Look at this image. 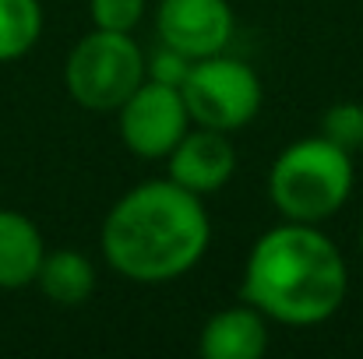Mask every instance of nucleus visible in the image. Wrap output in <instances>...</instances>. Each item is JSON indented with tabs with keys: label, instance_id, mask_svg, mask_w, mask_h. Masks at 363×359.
I'll use <instances>...</instances> for the list:
<instances>
[{
	"label": "nucleus",
	"instance_id": "f8f14e48",
	"mask_svg": "<svg viewBox=\"0 0 363 359\" xmlns=\"http://www.w3.org/2000/svg\"><path fill=\"white\" fill-rule=\"evenodd\" d=\"M43 35V4L39 0H0V64H14Z\"/></svg>",
	"mask_w": 363,
	"mask_h": 359
},
{
	"label": "nucleus",
	"instance_id": "ddd939ff",
	"mask_svg": "<svg viewBox=\"0 0 363 359\" xmlns=\"http://www.w3.org/2000/svg\"><path fill=\"white\" fill-rule=\"evenodd\" d=\"M321 134L332 144L346 148L350 155L360 152L363 148V106L360 103H335V106H328L325 117H321Z\"/></svg>",
	"mask_w": 363,
	"mask_h": 359
},
{
	"label": "nucleus",
	"instance_id": "9d476101",
	"mask_svg": "<svg viewBox=\"0 0 363 359\" xmlns=\"http://www.w3.org/2000/svg\"><path fill=\"white\" fill-rule=\"evenodd\" d=\"M43 257L46 243L39 226L14 208H0V289L35 285Z\"/></svg>",
	"mask_w": 363,
	"mask_h": 359
},
{
	"label": "nucleus",
	"instance_id": "6e6552de",
	"mask_svg": "<svg viewBox=\"0 0 363 359\" xmlns=\"http://www.w3.org/2000/svg\"><path fill=\"white\" fill-rule=\"evenodd\" d=\"M166 159H169V180L198 198L223 190L237 169V152L230 137L223 130L198 127V123L177 141V148Z\"/></svg>",
	"mask_w": 363,
	"mask_h": 359
},
{
	"label": "nucleus",
	"instance_id": "2eb2a0df",
	"mask_svg": "<svg viewBox=\"0 0 363 359\" xmlns=\"http://www.w3.org/2000/svg\"><path fill=\"white\" fill-rule=\"evenodd\" d=\"M191 57H184L180 50H173V46H159L152 57H145V78L148 81H159V85H173V89H180L184 85V78H187V71H191Z\"/></svg>",
	"mask_w": 363,
	"mask_h": 359
},
{
	"label": "nucleus",
	"instance_id": "39448f33",
	"mask_svg": "<svg viewBox=\"0 0 363 359\" xmlns=\"http://www.w3.org/2000/svg\"><path fill=\"white\" fill-rule=\"evenodd\" d=\"M180 96L187 103L191 123L212 127L223 134L247 127L257 117L261 99H264L254 67L226 53L194 60L180 85Z\"/></svg>",
	"mask_w": 363,
	"mask_h": 359
},
{
	"label": "nucleus",
	"instance_id": "4468645a",
	"mask_svg": "<svg viewBox=\"0 0 363 359\" xmlns=\"http://www.w3.org/2000/svg\"><path fill=\"white\" fill-rule=\"evenodd\" d=\"M89 14L96 28L106 32H134L145 18V0H89Z\"/></svg>",
	"mask_w": 363,
	"mask_h": 359
},
{
	"label": "nucleus",
	"instance_id": "f03ea898",
	"mask_svg": "<svg viewBox=\"0 0 363 359\" xmlns=\"http://www.w3.org/2000/svg\"><path fill=\"white\" fill-rule=\"evenodd\" d=\"M350 289V268L335 239L311 222H282L261 233L243 264L240 296L275 324H321Z\"/></svg>",
	"mask_w": 363,
	"mask_h": 359
},
{
	"label": "nucleus",
	"instance_id": "1a4fd4ad",
	"mask_svg": "<svg viewBox=\"0 0 363 359\" xmlns=\"http://www.w3.org/2000/svg\"><path fill=\"white\" fill-rule=\"evenodd\" d=\"M268 317L243 300L240 307L216 310L198 338L205 359H261L268 353Z\"/></svg>",
	"mask_w": 363,
	"mask_h": 359
},
{
	"label": "nucleus",
	"instance_id": "f257e3e1",
	"mask_svg": "<svg viewBox=\"0 0 363 359\" xmlns=\"http://www.w3.org/2000/svg\"><path fill=\"white\" fill-rule=\"evenodd\" d=\"M99 239L121 278L162 285L187 275L205 257L212 222L201 198L166 176L130 187L103 219Z\"/></svg>",
	"mask_w": 363,
	"mask_h": 359
},
{
	"label": "nucleus",
	"instance_id": "7ed1b4c3",
	"mask_svg": "<svg viewBox=\"0 0 363 359\" xmlns=\"http://www.w3.org/2000/svg\"><path fill=\"white\" fill-rule=\"evenodd\" d=\"M353 180L357 166L346 148L332 144L325 134L300 137L272 162L268 198L282 219L321 226L350 201Z\"/></svg>",
	"mask_w": 363,
	"mask_h": 359
},
{
	"label": "nucleus",
	"instance_id": "9b49d317",
	"mask_svg": "<svg viewBox=\"0 0 363 359\" xmlns=\"http://www.w3.org/2000/svg\"><path fill=\"white\" fill-rule=\"evenodd\" d=\"M35 285L57 307H82L96 292V268L82 250H71V246L46 250L39 275H35Z\"/></svg>",
	"mask_w": 363,
	"mask_h": 359
},
{
	"label": "nucleus",
	"instance_id": "dca6fc26",
	"mask_svg": "<svg viewBox=\"0 0 363 359\" xmlns=\"http://www.w3.org/2000/svg\"><path fill=\"white\" fill-rule=\"evenodd\" d=\"M360 250H363V226H360Z\"/></svg>",
	"mask_w": 363,
	"mask_h": 359
},
{
	"label": "nucleus",
	"instance_id": "20e7f679",
	"mask_svg": "<svg viewBox=\"0 0 363 359\" xmlns=\"http://www.w3.org/2000/svg\"><path fill=\"white\" fill-rule=\"evenodd\" d=\"M145 81V53L130 32L92 28L64 60L67 96L89 113H117Z\"/></svg>",
	"mask_w": 363,
	"mask_h": 359
},
{
	"label": "nucleus",
	"instance_id": "423d86ee",
	"mask_svg": "<svg viewBox=\"0 0 363 359\" xmlns=\"http://www.w3.org/2000/svg\"><path fill=\"white\" fill-rule=\"evenodd\" d=\"M117 127L127 152L141 159H166L194 123L180 89L145 78L117 110Z\"/></svg>",
	"mask_w": 363,
	"mask_h": 359
},
{
	"label": "nucleus",
	"instance_id": "0eeeda50",
	"mask_svg": "<svg viewBox=\"0 0 363 359\" xmlns=\"http://www.w3.org/2000/svg\"><path fill=\"white\" fill-rule=\"evenodd\" d=\"M159 42L180 50L191 60L226 53L233 39L230 0H159L155 7Z\"/></svg>",
	"mask_w": 363,
	"mask_h": 359
}]
</instances>
